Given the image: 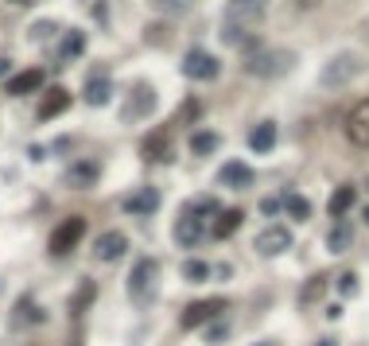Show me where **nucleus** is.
Masks as SVG:
<instances>
[{
    "instance_id": "nucleus-9",
    "label": "nucleus",
    "mask_w": 369,
    "mask_h": 346,
    "mask_svg": "<svg viewBox=\"0 0 369 346\" xmlns=\"http://www.w3.org/2000/svg\"><path fill=\"white\" fill-rule=\"evenodd\" d=\"M288 249H292V229H284V226H269L257 237L260 257H280V253H288Z\"/></svg>"
},
{
    "instance_id": "nucleus-8",
    "label": "nucleus",
    "mask_w": 369,
    "mask_h": 346,
    "mask_svg": "<svg viewBox=\"0 0 369 346\" xmlns=\"http://www.w3.org/2000/svg\"><path fill=\"white\" fill-rule=\"evenodd\" d=\"M346 136H350L354 148H369V98L350 109V117H346Z\"/></svg>"
},
{
    "instance_id": "nucleus-22",
    "label": "nucleus",
    "mask_w": 369,
    "mask_h": 346,
    "mask_svg": "<svg viewBox=\"0 0 369 346\" xmlns=\"http://www.w3.org/2000/svg\"><path fill=\"white\" fill-rule=\"evenodd\" d=\"M93 295H98L93 280H82V284H78V292H74V300H70V315H74V319H82V315H86V307L93 304Z\"/></svg>"
},
{
    "instance_id": "nucleus-27",
    "label": "nucleus",
    "mask_w": 369,
    "mask_h": 346,
    "mask_svg": "<svg viewBox=\"0 0 369 346\" xmlns=\"http://www.w3.org/2000/svg\"><path fill=\"white\" fill-rule=\"evenodd\" d=\"M284 211L292 214L295 222H307L311 218V203L303 199V194H288V199H284Z\"/></svg>"
},
{
    "instance_id": "nucleus-4",
    "label": "nucleus",
    "mask_w": 369,
    "mask_h": 346,
    "mask_svg": "<svg viewBox=\"0 0 369 346\" xmlns=\"http://www.w3.org/2000/svg\"><path fill=\"white\" fill-rule=\"evenodd\" d=\"M156 113V90L148 82H136L133 90L125 93V105H121V121L125 125H136V121L152 117Z\"/></svg>"
},
{
    "instance_id": "nucleus-11",
    "label": "nucleus",
    "mask_w": 369,
    "mask_h": 346,
    "mask_svg": "<svg viewBox=\"0 0 369 346\" xmlns=\"http://www.w3.org/2000/svg\"><path fill=\"white\" fill-rule=\"evenodd\" d=\"M125 249H128V237L109 229V234H101L98 241H93V261H117Z\"/></svg>"
},
{
    "instance_id": "nucleus-2",
    "label": "nucleus",
    "mask_w": 369,
    "mask_h": 346,
    "mask_svg": "<svg viewBox=\"0 0 369 346\" xmlns=\"http://www.w3.org/2000/svg\"><path fill=\"white\" fill-rule=\"evenodd\" d=\"M160 292V261L156 257H140L128 272V295H133V304H152Z\"/></svg>"
},
{
    "instance_id": "nucleus-15",
    "label": "nucleus",
    "mask_w": 369,
    "mask_h": 346,
    "mask_svg": "<svg viewBox=\"0 0 369 346\" xmlns=\"http://www.w3.org/2000/svg\"><path fill=\"white\" fill-rule=\"evenodd\" d=\"M140 148H144V160H171V136H168V128L148 133Z\"/></svg>"
},
{
    "instance_id": "nucleus-6",
    "label": "nucleus",
    "mask_w": 369,
    "mask_h": 346,
    "mask_svg": "<svg viewBox=\"0 0 369 346\" xmlns=\"http://www.w3.org/2000/svg\"><path fill=\"white\" fill-rule=\"evenodd\" d=\"M82 237H86V222H82V218H67L59 229H55V234H51L47 249H51L55 257H67L70 249H74V245L82 241Z\"/></svg>"
},
{
    "instance_id": "nucleus-31",
    "label": "nucleus",
    "mask_w": 369,
    "mask_h": 346,
    "mask_svg": "<svg viewBox=\"0 0 369 346\" xmlns=\"http://www.w3.org/2000/svg\"><path fill=\"white\" fill-rule=\"evenodd\" d=\"M338 292L354 295V292H358V277H354V272H342V277H338Z\"/></svg>"
},
{
    "instance_id": "nucleus-20",
    "label": "nucleus",
    "mask_w": 369,
    "mask_h": 346,
    "mask_svg": "<svg viewBox=\"0 0 369 346\" xmlns=\"http://www.w3.org/2000/svg\"><path fill=\"white\" fill-rule=\"evenodd\" d=\"M43 78H47V74H43L39 67H32V70H20V74L8 82V93H12V98H24V93L39 90V86H43Z\"/></svg>"
},
{
    "instance_id": "nucleus-25",
    "label": "nucleus",
    "mask_w": 369,
    "mask_h": 346,
    "mask_svg": "<svg viewBox=\"0 0 369 346\" xmlns=\"http://www.w3.org/2000/svg\"><path fill=\"white\" fill-rule=\"evenodd\" d=\"M218 144H222V136H218V133L202 128V133H194V136H191V152H194V156H210L214 148H218Z\"/></svg>"
},
{
    "instance_id": "nucleus-17",
    "label": "nucleus",
    "mask_w": 369,
    "mask_h": 346,
    "mask_svg": "<svg viewBox=\"0 0 369 346\" xmlns=\"http://www.w3.org/2000/svg\"><path fill=\"white\" fill-rule=\"evenodd\" d=\"M82 98H86L90 105H105V102L113 98V82H109L105 74H90V78H86V90H82Z\"/></svg>"
},
{
    "instance_id": "nucleus-35",
    "label": "nucleus",
    "mask_w": 369,
    "mask_h": 346,
    "mask_svg": "<svg viewBox=\"0 0 369 346\" xmlns=\"http://www.w3.org/2000/svg\"><path fill=\"white\" fill-rule=\"evenodd\" d=\"M315 346H338V338H319Z\"/></svg>"
},
{
    "instance_id": "nucleus-10",
    "label": "nucleus",
    "mask_w": 369,
    "mask_h": 346,
    "mask_svg": "<svg viewBox=\"0 0 369 346\" xmlns=\"http://www.w3.org/2000/svg\"><path fill=\"white\" fill-rule=\"evenodd\" d=\"M175 241L183 245V249H191V245L202 241V218L191 211V206H187V211L175 218Z\"/></svg>"
},
{
    "instance_id": "nucleus-14",
    "label": "nucleus",
    "mask_w": 369,
    "mask_h": 346,
    "mask_svg": "<svg viewBox=\"0 0 369 346\" xmlns=\"http://www.w3.org/2000/svg\"><path fill=\"white\" fill-rule=\"evenodd\" d=\"M218 179L229 187V191H241V187L253 183V168H249V164H241V160H229V164H222Z\"/></svg>"
},
{
    "instance_id": "nucleus-12",
    "label": "nucleus",
    "mask_w": 369,
    "mask_h": 346,
    "mask_svg": "<svg viewBox=\"0 0 369 346\" xmlns=\"http://www.w3.org/2000/svg\"><path fill=\"white\" fill-rule=\"evenodd\" d=\"M67 109H70V93L62 90V86H51V90L43 93L39 113H35V117H39V121H55L59 113H67Z\"/></svg>"
},
{
    "instance_id": "nucleus-30",
    "label": "nucleus",
    "mask_w": 369,
    "mask_h": 346,
    "mask_svg": "<svg viewBox=\"0 0 369 346\" xmlns=\"http://www.w3.org/2000/svg\"><path fill=\"white\" fill-rule=\"evenodd\" d=\"M202 338H206L210 346H218V342H226V338H229V327H226V323H210Z\"/></svg>"
},
{
    "instance_id": "nucleus-26",
    "label": "nucleus",
    "mask_w": 369,
    "mask_h": 346,
    "mask_svg": "<svg viewBox=\"0 0 369 346\" xmlns=\"http://www.w3.org/2000/svg\"><path fill=\"white\" fill-rule=\"evenodd\" d=\"M354 194H358V191H354V187H338V191L330 194V206H327V211L335 214V218H342V214H346V211H350V206H354Z\"/></svg>"
},
{
    "instance_id": "nucleus-28",
    "label": "nucleus",
    "mask_w": 369,
    "mask_h": 346,
    "mask_svg": "<svg viewBox=\"0 0 369 346\" xmlns=\"http://www.w3.org/2000/svg\"><path fill=\"white\" fill-rule=\"evenodd\" d=\"M327 292V277H315L311 284H303V292H300V304H315L319 295Z\"/></svg>"
},
{
    "instance_id": "nucleus-7",
    "label": "nucleus",
    "mask_w": 369,
    "mask_h": 346,
    "mask_svg": "<svg viewBox=\"0 0 369 346\" xmlns=\"http://www.w3.org/2000/svg\"><path fill=\"white\" fill-rule=\"evenodd\" d=\"M222 312H226V300H194V304L179 315V323H183V331H194V327H202V323L218 319Z\"/></svg>"
},
{
    "instance_id": "nucleus-13",
    "label": "nucleus",
    "mask_w": 369,
    "mask_h": 346,
    "mask_svg": "<svg viewBox=\"0 0 369 346\" xmlns=\"http://www.w3.org/2000/svg\"><path fill=\"white\" fill-rule=\"evenodd\" d=\"M156 206H160V191H156V187H140V191L125 194L121 211H128V214H152Z\"/></svg>"
},
{
    "instance_id": "nucleus-5",
    "label": "nucleus",
    "mask_w": 369,
    "mask_h": 346,
    "mask_svg": "<svg viewBox=\"0 0 369 346\" xmlns=\"http://www.w3.org/2000/svg\"><path fill=\"white\" fill-rule=\"evenodd\" d=\"M183 74L187 78H199V82H210V78H218V70H222V62H218V55H210V51H202V47H194V51H187L183 55Z\"/></svg>"
},
{
    "instance_id": "nucleus-3",
    "label": "nucleus",
    "mask_w": 369,
    "mask_h": 346,
    "mask_svg": "<svg viewBox=\"0 0 369 346\" xmlns=\"http://www.w3.org/2000/svg\"><path fill=\"white\" fill-rule=\"evenodd\" d=\"M358 70H361V59H358L354 51H342V55H335V59L323 67L319 86H323V90H338V86H350L354 78H358Z\"/></svg>"
},
{
    "instance_id": "nucleus-23",
    "label": "nucleus",
    "mask_w": 369,
    "mask_h": 346,
    "mask_svg": "<svg viewBox=\"0 0 369 346\" xmlns=\"http://www.w3.org/2000/svg\"><path fill=\"white\" fill-rule=\"evenodd\" d=\"M86 51V35L82 32H67V35H62V39H59V59H78V55H82Z\"/></svg>"
},
{
    "instance_id": "nucleus-37",
    "label": "nucleus",
    "mask_w": 369,
    "mask_h": 346,
    "mask_svg": "<svg viewBox=\"0 0 369 346\" xmlns=\"http://www.w3.org/2000/svg\"><path fill=\"white\" fill-rule=\"evenodd\" d=\"M257 346H280V342H257Z\"/></svg>"
},
{
    "instance_id": "nucleus-21",
    "label": "nucleus",
    "mask_w": 369,
    "mask_h": 346,
    "mask_svg": "<svg viewBox=\"0 0 369 346\" xmlns=\"http://www.w3.org/2000/svg\"><path fill=\"white\" fill-rule=\"evenodd\" d=\"M264 20V4H229V24L237 27H249V24H260Z\"/></svg>"
},
{
    "instance_id": "nucleus-16",
    "label": "nucleus",
    "mask_w": 369,
    "mask_h": 346,
    "mask_svg": "<svg viewBox=\"0 0 369 346\" xmlns=\"http://www.w3.org/2000/svg\"><path fill=\"white\" fill-rule=\"evenodd\" d=\"M249 148L260 152V156H269L272 148H276V121H260V125L253 128V136H249Z\"/></svg>"
},
{
    "instance_id": "nucleus-1",
    "label": "nucleus",
    "mask_w": 369,
    "mask_h": 346,
    "mask_svg": "<svg viewBox=\"0 0 369 346\" xmlns=\"http://www.w3.org/2000/svg\"><path fill=\"white\" fill-rule=\"evenodd\" d=\"M295 67L292 51H276V47H260V43L245 39V70L257 78H280Z\"/></svg>"
},
{
    "instance_id": "nucleus-33",
    "label": "nucleus",
    "mask_w": 369,
    "mask_h": 346,
    "mask_svg": "<svg viewBox=\"0 0 369 346\" xmlns=\"http://www.w3.org/2000/svg\"><path fill=\"white\" fill-rule=\"evenodd\" d=\"M276 211H284V199H276V194L260 199V214H276Z\"/></svg>"
},
{
    "instance_id": "nucleus-38",
    "label": "nucleus",
    "mask_w": 369,
    "mask_h": 346,
    "mask_svg": "<svg viewBox=\"0 0 369 346\" xmlns=\"http://www.w3.org/2000/svg\"><path fill=\"white\" fill-rule=\"evenodd\" d=\"M365 226H369V206H365Z\"/></svg>"
},
{
    "instance_id": "nucleus-18",
    "label": "nucleus",
    "mask_w": 369,
    "mask_h": 346,
    "mask_svg": "<svg viewBox=\"0 0 369 346\" xmlns=\"http://www.w3.org/2000/svg\"><path fill=\"white\" fill-rule=\"evenodd\" d=\"M98 175H101L98 164H93V160H82V164H74V168L67 171V183L74 187V191H86V187L98 183Z\"/></svg>"
},
{
    "instance_id": "nucleus-36",
    "label": "nucleus",
    "mask_w": 369,
    "mask_h": 346,
    "mask_svg": "<svg viewBox=\"0 0 369 346\" xmlns=\"http://www.w3.org/2000/svg\"><path fill=\"white\" fill-rule=\"evenodd\" d=\"M4 70H8V59H4V55H0V74H4Z\"/></svg>"
},
{
    "instance_id": "nucleus-29",
    "label": "nucleus",
    "mask_w": 369,
    "mask_h": 346,
    "mask_svg": "<svg viewBox=\"0 0 369 346\" xmlns=\"http://www.w3.org/2000/svg\"><path fill=\"white\" fill-rule=\"evenodd\" d=\"M183 277L191 280V284H202V280L210 277V265H206V261H187V265H183Z\"/></svg>"
},
{
    "instance_id": "nucleus-19",
    "label": "nucleus",
    "mask_w": 369,
    "mask_h": 346,
    "mask_svg": "<svg viewBox=\"0 0 369 346\" xmlns=\"http://www.w3.org/2000/svg\"><path fill=\"white\" fill-rule=\"evenodd\" d=\"M241 222H245V211H237V206H222L218 211V218H214V237H229V234H237L241 229Z\"/></svg>"
},
{
    "instance_id": "nucleus-24",
    "label": "nucleus",
    "mask_w": 369,
    "mask_h": 346,
    "mask_svg": "<svg viewBox=\"0 0 369 346\" xmlns=\"http://www.w3.org/2000/svg\"><path fill=\"white\" fill-rule=\"evenodd\" d=\"M350 245H354V226H346V222L327 234V249L330 253H342V249H350Z\"/></svg>"
},
{
    "instance_id": "nucleus-34",
    "label": "nucleus",
    "mask_w": 369,
    "mask_h": 346,
    "mask_svg": "<svg viewBox=\"0 0 369 346\" xmlns=\"http://www.w3.org/2000/svg\"><path fill=\"white\" fill-rule=\"evenodd\" d=\"M51 32H55V27H51V20H43V24L35 27V39H43V35H51Z\"/></svg>"
},
{
    "instance_id": "nucleus-32",
    "label": "nucleus",
    "mask_w": 369,
    "mask_h": 346,
    "mask_svg": "<svg viewBox=\"0 0 369 346\" xmlns=\"http://www.w3.org/2000/svg\"><path fill=\"white\" fill-rule=\"evenodd\" d=\"M199 117V102H194V98H187L183 105H179V121H194Z\"/></svg>"
}]
</instances>
